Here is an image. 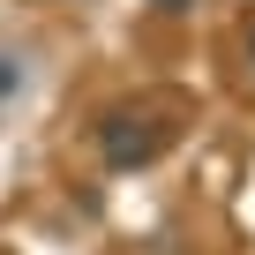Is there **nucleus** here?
<instances>
[{"label":"nucleus","mask_w":255,"mask_h":255,"mask_svg":"<svg viewBox=\"0 0 255 255\" xmlns=\"http://www.w3.org/2000/svg\"><path fill=\"white\" fill-rule=\"evenodd\" d=\"M165 143H173V120H150V113H113V120H105V165H113V173L150 165Z\"/></svg>","instance_id":"f257e3e1"},{"label":"nucleus","mask_w":255,"mask_h":255,"mask_svg":"<svg viewBox=\"0 0 255 255\" xmlns=\"http://www.w3.org/2000/svg\"><path fill=\"white\" fill-rule=\"evenodd\" d=\"M15 83H23V68H15L8 53H0V98H15Z\"/></svg>","instance_id":"f03ea898"}]
</instances>
